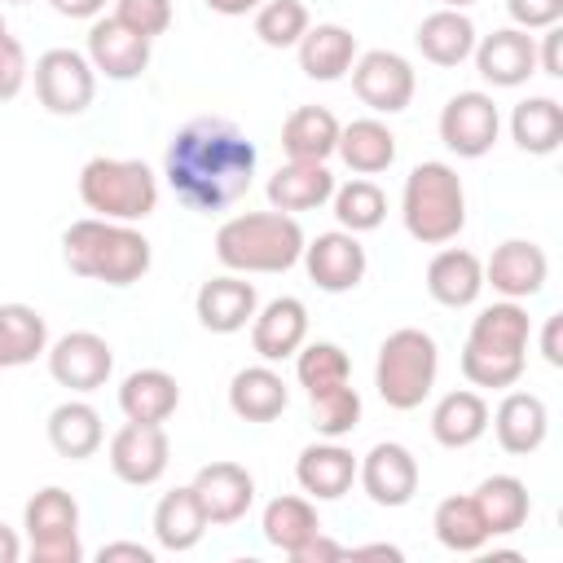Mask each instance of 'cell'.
<instances>
[{"label":"cell","instance_id":"e0dca14e","mask_svg":"<svg viewBox=\"0 0 563 563\" xmlns=\"http://www.w3.org/2000/svg\"><path fill=\"white\" fill-rule=\"evenodd\" d=\"M545 277H550V260L528 238H506L484 264V286H493L501 299H532L545 286Z\"/></svg>","mask_w":563,"mask_h":563},{"label":"cell","instance_id":"60d3db41","mask_svg":"<svg viewBox=\"0 0 563 563\" xmlns=\"http://www.w3.org/2000/svg\"><path fill=\"white\" fill-rule=\"evenodd\" d=\"M308 400H312V427L325 440H343V435L356 431V422H361V396H356L352 378L347 383H334V387H321Z\"/></svg>","mask_w":563,"mask_h":563},{"label":"cell","instance_id":"52a82bcc","mask_svg":"<svg viewBox=\"0 0 563 563\" xmlns=\"http://www.w3.org/2000/svg\"><path fill=\"white\" fill-rule=\"evenodd\" d=\"M22 528H26L35 563H79L84 559V545H79V501L66 488H57V484L40 488L26 501V510H22Z\"/></svg>","mask_w":563,"mask_h":563},{"label":"cell","instance_id":"7c38bea8","mask_svg":"<svg viewBox=\"0 0 563 563\" xmlns=\"http://www.w3.org/2000/svg\"><path fill=\"white\" fill-rule=\"evenodd\" d=\"M167 462H172V444L163 422H123L110 435V471L132 488L158 484Z\"/></svg>","mask_w":563,"mask_h":563},{"label":"cell","instance_id":"ffe728a7","mask_svg":"<svg viewBox=\"0 0 563 563\" xmlns=\"http://www.w3.org/2000/svg\"><path fill=\"white\" fill-rule=\"evenodd\" d=\"M308 339V308L295 295H277L251 317V347L260 361H286Z\"/></svg>","mask_w":563,"mask_h":563},{"label":"cell","instance_id":"db71d44e","mask_svg":"<svg viewBox=\"0 0 563 563\" xmlns=\"http://www.w3.org/2000/svg\"><path fill=\"white\" fill-rule=\"evenodd\" d=\"M264 0H207V9L224 13V18H242V13H255Z\"/></svg>","mask_w":563,"mask_h":563},{"label":"cell","instance_id":"8d00e7d4","mask_svg":"<svg viewBox=\"0 0 563 563\" xmlns=\"http://www.w3.org/2000/svg\"><path fill=\"white\" fill-rule=\"evenodd\" d=\"M48 352V325L31 303H0V369L31 365Z\"/></svg>","mask_w":563,"mask_h":563},{"label":"cell","instance_id":"680465c9","mask_svg":"<svg viewBox=\"0 0 563 563\" xmlns=\"http://www.w3.org/2000/svg\"><path fill=\"white\" fill-rule=\"evenodd\" d=\"M0 40H9V26H4V18H0Z\"/></svg>","mask_w":563,"mask_h":563},{"label":"cell","instance_id":"7bdbcfd3","mask_svg":"<svg viewBox=\"0 0 563 563\" xmlns=\"http://www.w3.org/2000/svg\"><path fill=\"white\" fill-rule=\"evenodd\" d=\"M308 26H312V22H308L303 0H264V4L255 9V35H260V44H268V48H295Z\"/></svg>","mask_w":563,"mask_h":563},{"label":"cell","instance_id":"f546056e","mask_svg":"<svg viewBox=\"0 0 563 563\" xmlns=\"http://www.w3.org/2000/svg\"><path fill=\"white\" fill-rule=\"evenodd\" d=\"M339 119L325 106H295L282 123V150L295 163H325L339 145Z\"/></svg>","mask_w":563,"mask_h":563},{"label":"cell","instance_id":"9a60e30c","mask_svg":"<svg viewBox=\"0 0 563 563\" xmlns=\"http://www.w3.org/2000/svg\"><path fill=\"white\" fill-rule=\"evenodd\" d=\"M88 62L106 79L128 84V79L145 75V66H150V40L136 35L132 26H123L114 13L110 18H92V26H88Z\"/></svg>","mask_w":563,"mask_h":563},{"label":"cell","instance_id":"4fadbf2b","mask_svg":"<svg viewBox=\"0 0 563 563\" xmlns=\"http://www.w3.org/2000/svg\"><path fill=\"white\" fill-rule=\"evenodd\" d=\"M48 374L57 387H70V391H97L106 387V378L114 374V352L101 334L92 330H70L62 334L57 343H48Z\"/></svg>","mask_w":563,"mask_h":563},{"label":"cell","instance_id":"f5cc1de1","mask_svg":"<svg viewBox=\"0 0 563 563\" xmlns=\"http://www.w3.org/2000/svg\"><path fill=\"white\" fill-rule=\"evenodd\" d=\"M62 18H101L106 0H48Z\"/></svg>","mask_w":563,"mask_h":563},{"label":"cell","instance_id":"91938a15","mask_svg":"<svg viewBox=\"0 0 563 563\" xmlns=\"http://www.w3.org/2000/svg\"><path fill=\"white\" fill-rule=\"evenodd\" d=\"M4 4H26V0H4Z\"/></svg>","mask_w":563,"mask_h":563},{"label":"cell","instance_id":"9f6ffc18","mask_svg":"<svg viewBox=\"0 0 563 563\" xmlns=\"http://www.w3.org/2000/svg\"><path fill=\"white\" fill-rule=\"evenodd\" d=\"M347 554H352V559H369V554H378V559H400V550H396V545H383V541H378V545H356V550H347Z\"/></svg>","mask_w":563,"mask_h":563},{"label":"cell","instance_id":"f1b7e54d","mask_svg":"<svg viewBox=\"0 0 563 563\" xmlns=\"http://www.w3.org/2000/svg\"><path fill=\"white\" fill-rule=\"evenodd\" d=\"M180 405V387L167 369H132L119 383V409L128 422H167Z\"/></svg>","mask_w":563,"mask_h":563},{"label":"cell","instance_id":"44dd1931","mask_svg":"<svg viewBox=\"0 0 563 563\" xmlns=\"http://www.w3.org/2000/svg\"><path fill=\"white\" fill-rule=\"evenodd\" d=\"M493 422V435L506 453L515 457H528L545 444V431H550V409L537 391H506L497 413H488Z\"/></svg>","mask_w":563,"mask_h":563},{"label":"cell","instance_id":"c3c4849f","mask_svg":"<svg viewBox=\"0 0 563 563\" xmlns=\"http://www.w3.org/2000/svg\"><path fill=\"white\" fill-rule=\"evenodd\" d=\"M334 559H347V545L330 541L325 532H312V537L290 554V563H334Z\"/></svg>","mask_w":563,"mask_h":563},{"label":"cell","instance_id":"ee69618b","mask_svg":"<svg viewBox=\"0 0 563 563\" xmlns=\"http://www.w3.org/2000/svg\"><path fill=\"white\" fill-rule=\"evenodd\" d=\"M528 356H510V352H484V347H462V374L471 387H515L523 378Z\"/></svg>","mask_w":563,"mask_h":563},{"label":"cell","instance_id":"74e56055","mask_svg":"<svg viewBox=\"0 0 563 563\" xmlns=\"http://www.w3.org/2000/svg\"><path fill=\"white\" fill-rule=\"evenodd\" d=\"M431 528H435V541H440L444 550H453V554H479V550L488 545V537H493L471 493H466V497H462V493L444 497V501L435 506V515H431Z\"/></svg>","mask_w":563,"mask_h":563},{"label":"cell","instance_id":"4dcf8cb0","mask_svg":"<svg viewBox=\"0 0 563 563\" xmlns=\"http://www.w3.org/2000/svg\"><path fill=\"white\" fill-rule=\"evenodd\" d=\"M334 154L356 176H378V172H387L396 163V132L383 119H352L347 128H339Z\"/></svg>","mask_w":563,"mask_h":563},{"label":"cell","instance_id":"e575fe53","mask_svg":"<svg viewBox=\"0 0 563 563\" xmlns=\"http://www.w3.org/2000/svg\"><path fill=\"white\" fill-rule=\"evenodd\" d=\"M510 136L523 154H554L563 145V106L554 97H523L510 110Z\"/></svg>","mask_w":563,"mask_h":563},{"label":"cell","instance_id":"ba28073f","mask_svg":"<svg viewBox=\"0 0 563 563\" xmlns=\"http://www.w3.org/2000/svg\"><path fill=\"white\" fill-rule=\"evenodd\" d=\"M35 97L48 114H84L97 97V70L75 48H48L35 57Z\"/></svg>","mask_w":563,"mask_h":563},{"label":"cell","instance_id":"277c9868","mask_svg":"<svg viewBox=\"0 0 563 563\" xmlns=\"http://www.w3.org/2000/svg\"><path fill=\"white\" fill-rule=\"evenodd\" d=\"M400 220L409 229L413 242L422 246H444L462 233L466 224V189L462 176L449 163H418L405 176V194H400Z\"/></svg>","mask_w":563,"mask_h":563},{"label":"cell","instance_id":"4316f807","mask_svg":"<svg viewBox=\"0 0 563 563\" xmlns=\"http://www.w3.org/2000/svg\"><path fill=\"white\" fill-rule=\"evenodd\" d=\"M290 405V387L273 365H246L229 378V409L242 422H273Z\"/></svg>","mask_w":563,"mask_h":563},{"label":"cell","instance_id":"d6a6232c","mask_svg":"<svg viewBox=\"0 0 563 563\" xmlns=\"http://www.w3.org/2000/svg\"><path fill=\"white\" fill-rule=\"evenodd\" d=\"M106 431H101V413L88 405V400H62L53 413H48V444L53 453L70 457V462H84L101 449Z\"/></svg>","mask_w":563,"mask_h":563},{"label":"cell","instance_id":"9c48e42d","mask_svg":"<svg viewBox=\"0 0 563 563\" xmlns=\"http://www.w3.org/2000/svg\"><path fill=\"white\" fill-rule=\"evenodd\" d=\"M497 132H501L497 101L488 92H479V88L453 92L444 101V110H440V141L457 158H484L497 145Z\"/></svg>","mask_w":563,"mask_h":563},{"label":"cell","instance_id":"30bf717a","mask_svg":"<svg viewBox=\"0 0 563 563\" xmlns=\"http://www.w3.org/2000/svg\"><path fill=\"white\" fill-rule=\"evenodd\" d=\"M413 88H418V75L409 66V57H400L391 48L356 53V62H352V92L374 114H400L413 101Z\"/></svg>","mask_w":563,"mask_h":563},{"label":"cell","instance_id":"cb8c5ba5","mask_svg":"<svg viewBox=\"0 0 563 563\" xmlns=\"http://www.w3.org/2000/svg\"><path fill=\"white\" fill-rule=\"evenodd\" d=\"M295 53H299V70L308 79L334 84L356 62V35L347 26H339V22H317V26L303 31V40L295 44Z\"/></svg>","mask_w":563,"mask_h":563},{"label":"cell","instance_id":"11a10c76","mask_svg":"<svg viewBox=\"0 0 563 563\" xmlns=\"http://www.w3.org/2000/svg\"><path fill=\"white\" fill-rule=\"evenodd\" d=\"M18 554H22V541H18V532L0 523V563H18Z\"/></svg>","mask_w":563,"mask_h":563},{"label":"cell","instance_id":"83f0119b","mask_svg":"<svg viewBox=\"0 0 563 563\" xmlns=\"http://www.w3.org/2000/svg\"><path fill=\"white\" fill-rule=\"evenodd\" d=\"M488 431V400L479 391H444L431 409V435L444 449H471Z\"/></svg>","mask_w":563,"mask_h":563},{"label":"cell","instance_id":"836d02e7","mask_svg":"<svg viewBox=\"0 0 563 563\" xmlns=\"http://www.w3.org/2000/svg\"><path fill=\"white\" fill-rule=\"evenodd\" d=\"M202 532H207V515H202V506H198L189 484L158 497V506H154V541L163 550H172V554L194 550L202 541Z\"/></svg>","mask_w":563,"mask_h":563},{"label":"cell","instance_id":"6f0895ef","mask_svg":"<svg viewBox=\"0 0 563 563\" xmlns=\"http://www.w3.org/2000/svg\"><path fill=\"white\" fill-rule=\"evenodd\" d=\"M466 4H475V0H440V9H466Z\"/></svg>","mask_w":563,"mask_h":563},{"label":"cell","instance_id":"d6986e66","mask_svg":"<svg viewBox=\"0 0 563 563\" xmlns=\"http://www.w3.org/2000/svg\"><path fill=\"white\" fill-rule=\"evenodd\" d=\"M255 308H260V295H255V286L242 273L211 277L194 295V312H198L202 330H211V334H238V330H246V321L255 317Z\"/></svg>","mask_w":563,"mask_h":563},{"label":"cell","instance_id":"484cf974","mask_svg":"<svg viewBox=\"0 0 563 563\" xmlns=\"http://www.w3.org/2000/svg\"><path fill=\"white\" fill-rule=\"evenodd\" d=\"M334 194V172L325 163H286L268 176V207L273 211H317L321 202H330Z\"/></svg>","mask_w":563,"mask_h":563},{"label":"cell","instance_id":"603a6c76","mask_svg":"<svg viewBox=\"0 0 563 563\" xmlns=\"http://www.w3.org/2000/svg\"><path fill=\"white\" fill-rule=\"evenodd\" d=\"M295 479L308 497L317 501H339L352 484H356V457L352 449H343L339 440H321V444H308L295 462Z\"/></svg>","mask_w":563,"mask_h":563},{"label":"cell","instance_id":"d4e9b609","mask_svg":"<svg viewBox=\"0 0 563 563\" xmlns=\"http://www.w3.org/2000/svg\"><path fill=\"white\" fill-rule=\"evenodd\" d=\"M475 22L462 9H435L413 31V44L431 66H462L475 53Z\"/></svg>","mask_w":563,"mask_h":563},{"label":"cell","instance_id":"7a4b0ae2","mask_svg":"<svg viewBox=\"0 0 563 563\" xmlns=\"http://www.w3.org/2000/svg\"><path fill=\"white\" fill-rule=\"evenodd\" d=\"M62 255L75 277L106 282V286H132L150 273V238L123 220L84 216L62 233Z\"/></svg>","mask_w":563,"mask_h":563},{"label":"cell","instance_id":"f6af8a7d","mask_svg":"<svg viewBox=\"0 0 563 563\" xmlns=\"http://www.w3.org/2000/svg\"><path fill=\"white\" fill-rule=\"evenodd\" d=\"M114 18L136 35L154 40L172 26V0H114Z\"/></svg>","mask_w":563,"mask_h":563},{"label":"cell","instance_id":"d590c367","mask_svg":"<svg viewBox=\"0 0 563 563\" xmlns=\"http://www.w3.org/2000/svg\"><path fill=\"white\" fill-rule=\"evenodd\" d=\"M475 506L488 523L493 537H506V532H519L528 523V510H532V497H528V484L519 475H488L475 493Z\"/></svg>","mask_w":563,"mask_h":563},{"label":"cell","instance_id":"1f68e13d","mask_svg":"<svg viewBox=\"0 0 563 563\" xmlns=\"http://www.w3.org/2000/svg\"><path fill=\"white\" fill-rule=\"evenodd\" d=\"M528 334H532L528 308H523L519 299H501V303H488V308L475 312L466 343H471V347H484V352L523 356V352H528Z\"/></svg>","mask_w":563,"mask_h":563},{"label":"cell","instance_id":"7dc6e473","mask_svg":"<svg viewBox=\"0 0 563 563\" xmlns=\"http://www.w3.org/2000/svg\"><path fill=\"white\" fill-rule=\"evenodd\" d=\"M22 84H26V53H22V44L9 35V40H0V101L18 97Z\"/></svg>","mask_w":563,"mask_h":563},{"label":"cell","instance_id":"bcb514c9","mask_svg":"<svg viewBox=\"0 0 563 563\" xmlns=\"http://www.w3.org/2000/svg\"><path fill=\"white\" fill-rule=\"evenodd\" d=\"M506 13L519 31H545V26H559L563 0H506Z\"/></svg>","mask_w":563,"mask_h":563},{"label":"cell","instance_id":"8992f818","mask_svg":"<svg viewBox=\"0 0 563 563\" xmlns=\"http://www.w3.org/2000/svg\"><path fill=\"white\" fill-rule=\"evenodd\" d=\"M79 198L101 220H145L158 207V176L141 158H88L79 167Z\"/></svg>","mask_w":563,"mask_h":563},{"label":"cell","instance_id":"3957f363","mask_svg":"<svg viewBox=\"0 0 563 563\" xmlns=\"http://www.w3.org/2000/svg\"><path fill=\"white\" fill-rule=\"evenodd\" d=\"M303 229L286 211H246L216 229V260L229 273H286L303 255Z\"/></svg>","mask_w":563,"mask_h":563},{"label":"cell","instance_id":"7402d4cb","mask_svg":"<svg viewBox=\"0 0 563 563\" xmlns=\"http://www.w3.org/2000/svg\"><path fill=\"white\" fill-rule=\"evenodd\" d=\"M484 290V264L466 246H444L427 264V295L440 308H471Z\"/></svg>","mask_w":563,"mask_h":563},{"label":"cell","instance_id":"ab89813d","mask_svg":"<svg viewBox=\"0 0 563 563\" xmlns=\"http://www.w3.org/2000/svg\"><path fill=\"white\" fill-rule=\"evenodd\" d=\"M330 202H334L339 229H347V233H369V229H378L387 220V194L365 176H356L347 185H334Z\"/></svg>","mask_w":563,"mask_h":563},{"label":"cell","instance_id":"8fae6325","mask_svg":"<svg viewBox=\"0 0 563 563\" xmlns=\"http://www.w3.org/2000/svg\"><path fill=\"white\" fill-rule=\"evenodd\" d=\"M303 268L312 277L317 290L325 295H347L365 282V268H369V255L365 246L356 242V233L347 229H330V233H317L312 242H303Z\"/></svg>","mask_w":563,"mask_h":563},{"label":"cell","instance_id":"6da1fadb","mask_svg":"<svg viewBox=\"0 0 563 563\" xmlns=\"http://www.w3.org/2000/svg\"><path fill=\"white\" fill-rule=\"evenodd\" d=\"M255 163L260 154L238 123L220 114H198L172 132L167 154H163V176L189 211L211 216V211L233 207L251 189Z\"/></svg>","mask_w":563,"mask_h":563},{"label":"cell","instance_id":"f907efd6","mask_svg":"<svg viewBox=\"0 0 563 563\" xmlns=\"http://www.w3.org/2000/svg\"><path fill=\"white\" fill-rule=\"evenodd\" d=\"M559 40H563V31H559V26H545L541 48H537V70H545L550 79H559V75H563V62H559Z\"/></svg>","mask_w":563,"mask_h":563},{"label":"cell","instance_id":"5b68a950","mask_svg":"<svg viewBox=\"0 0 563 563\" xmlns=\"http://www.w3.org/2000/svg\"><path fill=\"white\" fill-rule=\"evenodd\" d=\"M440 374V347L427 330L418 325H400L378 343V361H374V387L383 396L387 409H418Z\"/></svg>","mask_w":563,"mask_h":563},{"label":"cell","instance_id":"f35d334b","mask_svg":"<svg viewBox=\"0 0 563 563\" xmlns=\"http://www.w3.org/2000/svg\"><path fill=\"white\" fill-rule=\"evenodd\" d=\"M260 528H264V541H268L273 550L295 554L312 532H321V519H317V506H312L308 497L286 493V497H273V501L264 506Z\"/></svg>","mask_w":563,"mask_h":563},{"label":"cell","instance_id":"b9f144b4","mask_svg":"<svg viewBox=\"0 0 563 563\" xmlns=\"http://www.w3.org/2000/svg\"><path fill=\"white\" fill-rule=\"evenodd\" d=\"M295 378L299 387L312 396L321 387H334V383H347L352 378V361L339 343H308L295 352Z\"/></svg>","mask_w":563,"mask_h":563},{"label":"cell","instance_id":"ac0fdd59","mask_svg":"<svg viewBox=\"0 0 563 563\" xmlns=\"http://www.w3.org/2000/svg\"><path fill=\"white\" fill-rule=\"evenodd\" d=\"M194 497L207 515V523H238L255 501V479L238 462H207L194 475Z\"/></svg>","mask_w":563,"mask_h":563},{"label":"cell","instance_id":"816d5d0a","mask_svg":"<svg viewBox=\"0 0 563 563\" xmlns=\"http://www.w3.org/2000/svg\"><path fill=\"white\" fill-rule=\"evenodd\" d=\"M101 563H114V559H136V563H154V550L150 545H141V541H110V545H101V554H97Z\"/></svg>","mask_w":563,"mask_h":563},{"label":"cell","instance_id":"5bb4252c","mask_svg":"<svg viewBox=\"0 0 563 563\" xmlns=\"http://www.w3.org/2000/svg\"><path fill=\"white\" fill-rule=\"evenodd\" d=\"M356 479H361V488L374 506H387V510L409 506L413 493H418V457L396 440H378L356 462Z\"/></svg>","mask_w":563,"mask_h":563},{"label":"cell","instance_id":"2e32d148","mask_svg":"<svg viewBox=\"0 0 563 563\" xmlns=\"http://www.w3.org/2000/svg\"><path fill=\"white\" fill-rule=\"evenodd\" d=\"M475 70L493 88H519L528 75H537V40L519 26H501L484 40H475Z\"/></svg>","mask_w":563,"mask_h":563},{"label":"cell","instance_id":"681fc988","mask_svg":"<svg viewBox=\"0 0 563 563\" xmlns=\"http://www.w3.org/2000/svg\"><path fill=\"white\" fill-rule=\"evenodd\" d=\"M541 356L545 365H563V312H550L545 325H541Z\"/></svg>","mask_w":563,"mask_h":563}]
</instances>
